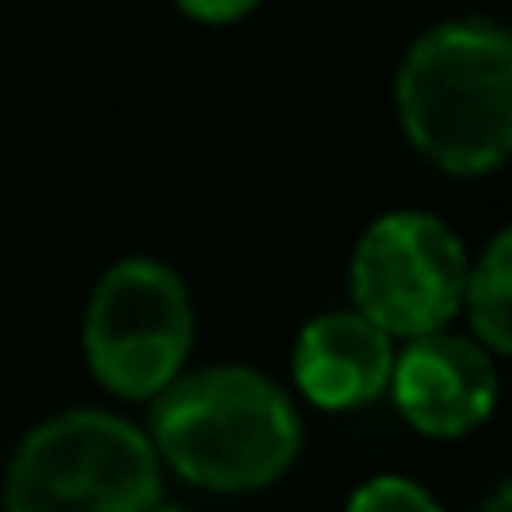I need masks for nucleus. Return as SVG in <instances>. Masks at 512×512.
Segmentation results:
<instances>
[{"mask_svg": "<svg viewBox=\"0 0 512 512\" xmlns=\"http://www.w3.org/2000/svg\"><path fill=\"white\" fill-rule=\"evenodd\" d=\"M409 144L450 176H486L512 158V27L436 23L396 72Z\"/></svg>", "mask_w": 512, "mask_h": 512, "instance_id": "f257e3e1", "label": "nucleus"}, {"mask_svg": "<svg viewBox=\"0 0 512 512\" xmlns=\"http://www.w3.org/2000/svg\"><path fill=\"white\" fill-rule=\"evenodd\" d=\"M149 441L189 486L243 495L292 468L301 450V418L265 373L216 364L180 373L153 400Z\"/></svg>", "mask_w": 512, "mask_h": 512, "instance_id": "f03ea898", "label": "nucleus"}, {"mask_svg": "<svg viewBox=\"0 0 512 512\" xmlns=\"http://www.w3.org/2000/svg\"><path fill=\"white\" fill-rule=\"evenodd\" d=\"M162 459L135 423L68 409L18 441L0 481L5 512H153Z\"/></svg>", "mask_w": 512, "mask_h": 512, "instance_id": "7ed1b4c3", "label": "nucleus"}, {"mask_svg": "<svg viewBox=\"0 0 512 512\" xmlns=\"http://www.w3.org/2000/svg\"><path fill=\"white\" fill-rule=\"evenodd\" d=\"M81 346L99 387L122 400H158L194 346L185 279L153 256L117 261L90 292Z\"/></svg>", "mask_w": 512, "mask_h": 512, "instance_id": "20e7f679", "label": "nucleus"}, {"mask_svg": "<svg viewBox=\"0 0 512 512\" xmlns=\"http://www.w3.org/2000/svg\"><path fill=\"white\" fill-rule=\"evenodd\" d=\"M468 252L427 212H387L360 234L351 256L355 315L387 337L445 333L468 297Z\"/></svg>", "mask_w": 512, "mask_h": 512, "instance_id": "39448f33", "label": "nucleus"}, {"mask_svg": "<svg viewBox=\"0 0 512 512\" xmlns=\"http://www.w3.org/2000/svg\"><path fill=\"white\" fill-rule=\"evenodd\" d=\"M391 396L414 432L454 441L495 414L499 373L481 342L454 333H427L396 355Z\"/></svg>", "mask_w": 512, "mask_h": 512, "instance_id": "423d86ee", "label": "nucleus"}, {"mask_svg": "<svg viewBox=\"0 0 512 512\" xmlns=\"http://www.w3.org/2000/svg\"><path fill=\"white\" fill-rule=\"evenodd\" d=\"M396 346L355 310H328L301 328L292 346V378L319 409H360L391 387Z\"/></svg>", "mask_w": 512, "mask_h": 512, "instance_id": "0eeeda50", "label": "nucleus"}, {"mask_svg": "<svg viewBox=\"0 0 512 512\" xmlns=\"http://www.w3.org/2000/svg\"><path fill=\"white\" fill-rule=\"evenodd\" d=\"M463 306H468L481 346L512 355V225L472 265Z\"/></svg>", "mask_w": 512, "mask_h": 512, "instance_id": "6e6552de", "label": "nucleus"}, {"mask_svg": "<svg viewBox=\"0 0 512 512\" xmlns=\"http://www.w3.org/2000/svg\"><path fill=\"white\" fill-rule=\"evenodd\" d=\"M346 512H441V504L409 477H373L351 495Z\"/></svg>", "mask_w": 512, "mask_h": 512, "instance_id": "1a4fd4ad", "label": "nucleus"}, {"mask_svg": "<svg viewBox=\"0 0 512 512\" xmlns=\"http://www.w3.org/2000/svg\"><path fill=\"white\" fill-rule=\"evenodd\" d=\"M189 18L198 23H239L243 14H252L261 0H176Z\"/></svg>", "mask_w": 512, "mask_h": 512, "instance_id": "9d476101", "label": "nucleus"}, {"mask_svg": "<svg viewBox=\"0 0 512 512\" xmlns=\"http://www.w3.org/2000/svg\"><path fill=\"white\" fill-rule=\"evenodd\" d=\"M486 512H512V481H508V486H499V495L490 499Z\"/></svg>", "mask_w": 512, "mask_h": 512, "instance_id": "9b49d317", "label": "nucleus"}, {"mask_svg": "<svg viewBox=\"0 0 512 512\" xmlns=\"http://www.w3.org/2000/svg\"><path fill=\"white\" fill-rule=\"evenodd\" d=\"M153 512H185V508H153Z\"/></svg>", "mask_w": 512, "mask_h": 512, "instance_id": "f8f14e48", "label": "nucleus"}]
</instances>
